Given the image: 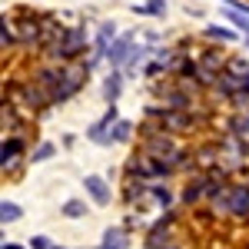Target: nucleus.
Segmentation results:
<instances>
[{"instance_id": "nucleus-1", "label": "nucleus", "mask_w": 249, "mask_h": 249, "mask_svg": "<svg viewBox=\"0 0 249 249\" xmlns=\"http://www.w3.org/2000/svg\"><path fill=\"white\" fill-rule=\"evenodd\" d=\"M90 50H93V47H90L87 30H83V27H70L67 37L60 40V43H53V47L43 50V57H47V63L70 67V63H83V53H90Z\"/></svg>"}, {"instance_id": "nucleus-2", "label": "nucleus", "mask_w": 249, "mask_h": 249, "mask_svg": "<svg viewBox=\"0 0 249 249\" xmlns=\"http://www.w3.org/2000/svg\"><path fill=\"white\" fill-rule=\"evenodd\" d=\"M10 107H17V110H23V113L37 116L40 110L50 107V100H47V93L40 90L34 80H20V83L10 87Z\"/></svg>"}, {"instance_id": "nucleus-3", "label": "nucleus", "mask_w": 249, "mask_h": 249, "mask_svg": "<svg viewBox=\"0 0 249 249\" xmlns=\"http://www.w3.org/2000/svg\"><path fill=\"white\" fill-rule=\"evenodd\" d=\"M14 27H17V47L34 50V53L43 50V37H40V14H34V10H17Z\"/></svg>"}, {"instance_id": "nucleus-4", "label": "nucleus", "mask_w": 249, "mask_h": 249, "mask_svg": "<svg viewBox=\"0 0 249 249\" xmlns=\"http://www.w3.org/2000/svg\"><path fill=\"white\" fill-rule=\"evenodd\" d=\"M120 120H123L120 110H116V107H107V113L100 116L96 123L87 126V140H90V143H100V146H110V130H113Z\"/></svg>"}, {"instance_id": "nucleus-5", "label": "nucleus", "mask_w": 249, "mask_h": 249, "mask_svg": "<svg viewBox=\"0 0 249 249\" xmlns=\"http://www.w3.org/2000/svg\"><path fill=\"white\" fill-rule=\"evenodd\" d=\"M173 223H176V213H163V216H160V219H156L153 226H150V230H146V239H143V246H170V243H176V239H173Z\"/></svg>"}, {"instance_id": "nucleus-6", "label": "nucleus", "mask_w": 249, "mask_h": 249, "mask_svg": "<svg viewBox=\"0 0 249 249\" xmlns=\"http://www.w3.org/2000/svg\"><path fill=\"white\" fill-rule=\"evenodd\" d=\"M136 50V37L133 34H120L116 43L110 47V53H107V63H110V70H126V63L133 57Z\"/></svg>"}, {"instance_id": "nucleus-7", "label": "nucleus", "mask_w": 249, "mask_h": 249, "mask_svg": "<svg viewBox=\"0 0 249 249\" xmlns=\"http://www.w3.org/2000/svg\"><path fill=\"white\" fill-rule=\"evenodd\" d=\"M23 150H27L23 136H3V146H0V170L3 173H17Z\"/></svg>"}, {"instance_id": "nucleus-8", "label": "nucleus", "mask_w": 249, "mask_h": 249, "mask_svg": "<svg viewBox=\"0 0 249 249\" xmlns=\"http://www.w3.org/2000/svg\"><path fill=\"white\" fill-rule=\"evenodd\" d=\"M203 199H210V176L206 173H196L186 179V186L179 193V203L183 206H196V203H203Z\"/></svg>"}, {"instance_id": "nucleus-9", "label": "nucleus", "mask_w": 249, "mask_h": 249, "mask_svg": "<svg viewBox=\"0 0 249 249\" xmlns=\"http://www.w3.org/2000/svg\"><path fill=\"white\" fill-rule=\"evenodd\" d=\"M67 30H70V27H63L57 14H40V37H43V50H47V47H53V43H60V40L67 37Z\"/></svg>"}, {"instance_id": "nucleus-10", "label": "nucleus", "mask_w": 249, "mask_h": 249, "mask_svg": "<svg viewBox=\"0 0 249 249\" xmlns=\"http://www.w3.org/2000/svg\"><path fill=\"white\" fill-rule=\"evenodd\" d=\"M83 186H87V196L93 199L96 206H110V203H113V190H110L107 176H96V173H90V176L83 179Z\"/></svg>"}, {"instance_id": "nucleus-11", "label": "nucleus", "mask_w": 249, "mask_h": 249, "mask_svg": "<svg viewBox=\"0 0 249 249\" xmlns=\"http://www.w3.org/2000/svg\"><path fill=\"white\" fill-rule=\"evenodd\" d=\"M116 23H110V20H103L100 27H96V37H93V57H100V60H107V53H110V47L116 43Z\"/></svg>"}, {"instance_id": "nucleus-12", "label": "nucleus", "mask_w": 249, "mask_h": 249, "mask_svg": "<svg viewBox=\"0 0 249 249\" xmlns=\"http://www.w3.org/2000/svg\"><path fill=\"white\" fill-rule=\"evenodd\" d=\"M123 80H126V73H123V70H110V73L103 77V100H107V107H116V103H120Z\"/></svg>"}, {"instance_id": "nucleus-13", "label": "nucleus", "mask_w": 249, "mask_h": 249, "mask_svg": "<svg viewBox=\"0 0 249 249\" xmlns=\"http://www.w3.org/2000/svg\"><path fill=\"white\" fill-rule=\"evenodd\" d=\"M96 249H130V232H126V226H107Z\"/></svg>"}, {"instance_id": "nucleus-14", "label": "nucleus", "mask_w": 249, "mask_h": 249, "mask_svg": "<svg viewBox=\"0 0 249 249\" xmlns=\"http://www.w3.org/2000/svg\"><path fill=\"white\" fill-rule=\"evenodd\" d=\"M0 123H3V133H10V136L23 133V116H20L17 107H10V103L0 107Z\"/></svg>"}, {"instance_id": "nucleus-15", "label": "nucleus", "mask_w": 249, "mask_h": 249, "mask_svg": "<svg viewBox=\"0 0 249 249\" xmlns=\"http://www.w3.org/2000/svg\"><path fill=\"white\" fill-rule=\"evenodd\" d=\"M223 17H226L232 27H236V34L246 40V47H249V14H239V10H230V7H223Z\"/></svg>"}, {"instance_id": "nucleus-16", "label": "nucleus", "mask_w": 249, "mask_h": 249, "mask_svg": "<svg viewBox=\"0 0 249 249\" xmlns=\"http://www.w3.org/2000/svg\"><path fill=\"white\" fill-rule=\"evenodd\" d=\"M0 47H3V50H14V47H17V27H14V17L0 20Z\"/></svg>"}, {"instance_id": "nucleus-17", "label": "nucleus", "mask_w": 249, "mask_h": 249, "mask_svg": "<svg viewBox=\"0 0 249 249\" xmlns=\"http://www.w3.org/2000/svg\"><path fill=\"white\" fill-rule=\"evenodd\" d=\"M50 156H57V146H53L50 140H40L37 146H34V150L27 153V160H30V163H47Z\"/></svg>"}, {"instance_id": "nucleus-18", "label": "nucleus", "mask_w": 249, "mask_h": 249, "mask_svg": "<svg viewBox=\"0 0 249 249\" xmlns=\"http://www.w3.org/2000/svg\"><path fill=\"white\" fill-rule=\"evenodd\" d=\"M20 216H23L20 203H14V199H3V203H0V223H3V226H14Z\"/></svg>"}, {"instance_id": "nucleus-19", "label": "nucleus", "mask_w": 249, "mask_h": 249, "mask_svg": "<svg viewBox=\"0 0 249 249\" xmlns=\"http://www.w3.org/2000/svg\"><path fill=\"white\" fill-rule=\"evenodd\" d=\"M60 213H63L67 219H83V216L90 213V206H87V199H67V203L60 206Z\"/></svg>"}, {"instance_id": "nucleus-20", "label": "nucleus", "mask_w": 249, "mask_h": 249, "mask_svg": "<svg viewBox=\"0 0 249 249\" xmlns=\"http://www.w3.org/2000/svg\"><path fill=\"white\" fill-rule=\"evenodd\" d=\"M150 196H153V203L160 206V210H166V213H170V206H173V190H170V186H163V183H153Z\"/></svg>"}, {"instance_id": "nucleus-21", "label": "nucleus", "mask_w": 249, "mask_h": 249, "mask_svg": "<svg viewBox=\"0 0 249 249\" xmlns=\"http://www.w3.org/2000/svg\"><path fill=\"white\" fill-rule=\"evenodd\" d=\"M126 140H133V123L130 120H120L113 130H110V143H126Z\"/></svg>"}, {"instance_id": "nucleus-22", "label": "nucleus", "mask_w": 249, "mask_h": 249, "mask_svg": "<svg viewBox=\"0 0 249 249\" xmlns=\"http://www.w3.org/2000/svg\"><path fill=\"white\" fill-rule=\"evenodd\" d=\"M230 133L239 136V140H246V136H249V110H246V113H236L230 120Z\"/></svg>"}, {"instance_id": "nucleus-23", "label": "nucleus", "mask_w": 249, "mask_h": 249, "mask_svg": "<svg viewBox=\"0 0 249 249\" xmlns=\"http://www.w3.org/2000/svg\"><path fill=\"white\" fill-rule=\"evenodd\" d=\"M226 73H232V77L246 80L249 77V60L246 57H230L226 60Z\"/></svg>"}, {"instance_id": "nucleus-24", "label": "nucleus", "mask_w": 249, "mask_h": 249, "mask_svg": "<svg viewBox=\"0 0 249 249\" xmlns=\"http://www.w3.org/2000/svg\"><path fill=\"white\" fill-rule=\"evenodd\" d=\"M166 73H173L166 63H160V60H150L146 67H143V77L146 80H153V83H160V77H166Z\"/></svg>"}, {"instance_id": "nucleus-25", "label": "nucleus", "mask_w": 249, "mask_h": 249, "mask_svg": "<svg viewBox=\"0 0 249 249\" xmlns=\"http://www.w3.org/2000/svg\"><path fill=\"white\" fill-rule=\"evenodd\" d=\"M206 37H210V40H219V43H232L239 34H236V30H230V27H206Z\"/></svg>"}, {"instance_id": "nucleus-26", "label": "nucleus", "mask_w": 249, "mask_h": 249, "mask_svg": "<svg viewBox=\"0 0 249 249\" xmlns=\"http://www.w3.org/2000/svg\"><path fill=\"white\" fill-rule=\"evenodd\" d=\"M30 249H53L57 243L50 239V236H30V243H27Z\"/></svg>"}, {"instance_id": "nucleus-27", "label": "nucleus", "mask_w": 249, "mask_h": 249, "mask_svg": "<svg viewBox=\"0 0 249 249\" xmlns=\"http://www.w3.org/2000/svg\"><path fill=\"white\" fill-rule=\"evenodd\" d=\"M146 7H150V14H153V17H166V0H150Z\"/></svg>"}, {"instance_id": "nucleus-28", "label": "nucleus", "mask_w": 249, "mask_h": 249, "mask_svg": "<svg viewBox=\"0 0 249 249\" xmlns=\"http://www.w3.org/2000/svg\"><path fill=\"white\" fill-rule=\"evenodd\" d=\"M133 14H140V17H146V14H150V7H146V3H133Z\"/></svg>"}, {"instance_id": "nucleus-29", "label": "nucleus", "mask_w": 249, "mask_h": 249, "mask_svg": "<svg viewBox=\"0 0 249 249\" xmlns=\"http://www.w3.org/2000/svg\"><path fill=\"white\" fill-rule=\"evenodd\" d=\"M0 249H30V246H20V243H3Z\"/></svg>"}, {"instance_id": "nucleus-30", "label": "nucleus", "mask_w": 249, "mask_h": 249, "mask_svg": "<svg viewBox=\"0 0 249 249\" xmlns=\"http://www.w3.org/2000/svg\"><path fill=\"white\" fill-rule=\"evenodd\" d=\"M143 249H150V246H143ZM153 249H183L179 243H170V246H153Z\"/></svg>"}, {"instance_id": "nucleus-31", "label": "nucleus", "mask_w": 249, "mask_h": 249, "mask_svg": "<svg viewBox=\"0 0 249 249\" xmlns=\"http://www.w3.org/2000/svg\"><path fill=\"white\" fill-rule=\"evenodd\" d=\"M53 249H67V246H53Z\"/></svg>"}, {"instance_id": "nucleus-32", "label": "nucleus", "mask_w": 249, "mask_h": 249, "mask_svg": "<svg viewBox=\"0 0 249 249\" xmlns=\"http://www.w3.org/2000/svg\"><path fill=\"white\" fill-rule=\"evenodd\" d=\"M3 3H10V0H3Z\"/></svg>"}, {"instance_id": "nucleus-33", "label": "nucleus", "mask_w": 249, "mask_h": 249, "mask_svg": "<svg viewBox=\"0 0 249 249\" xmlns=\"http://www.w3.org/2000/svg\"><path fill=\"white\" fill-rule=\"evenodd\" d=\"M93 249H96V246H93Z\"/></svg>"}]
</instances>
